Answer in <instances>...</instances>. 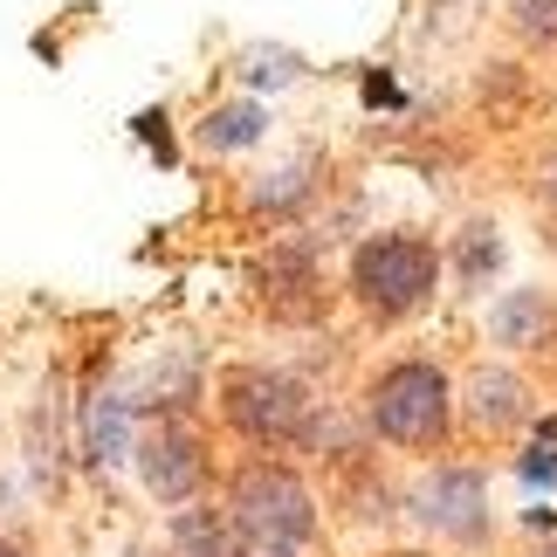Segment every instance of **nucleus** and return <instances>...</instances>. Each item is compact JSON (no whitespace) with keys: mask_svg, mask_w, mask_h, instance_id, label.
<instances>
[{"mask_svg":"<svg viewBox=\"0 0 557 557\" xmlns=\"http://www.w3.org/2000/svg\"><path fill=\"white\" fill-rule=\"evenodd\" d=\"M221 420L248 447H310V455H351V420L345 406H324L296 372L275 366H234L221 379Z\"/></svg>","mask_w":557,"mask_h":557,"instance_id":"f257e3e1","label":"nucleus"},{"mask_svg":"<svg viewBox=\"0 0 557 557\" xmlns=\"http://www.w3.org/2000/svg\"><path fill=\"white\" fill-rule=\"evenodd\" d=\"M227 517L242 530L248 557H304L317 544L310 482L283 461H242L227 475Z\"/></svg>","mask_w":557,"mask_h":557,"instance_id":"f03ea898","label":"nucleus"},{"mask_svg":"<svg viewBox=\"0 0 557 557\" xmlns=\"http://www.w3.org/2000/svg\"><path fill=\"white\" fill-rule=\"evenodd\" d=\"M441 289V248L413 227H393V234H366L351 248V296L358 310L379 317V324H406L434 304Z\"/></svg>","mask_w":557,"mask_h":557,"instance_id":"7ed1b4c3","label":"nucleus"},{"mask_svg":"<svg viewBox=\"0 0 557 557\" xmlns=\"http://www.w3.org/2000/svg\"><path fill=\"white\" fill-rule=\"evenodd\" d=\"M366 426L385 447H406V455L441 447L447 426H455V399H447L441 366H426V358H399V366H385L366 385Z\"/></svg>","mask_w":557,"mask_h":557,"instance_id":"20e7f679","label":"nucleus"},{"mask_svg":"<svg viewBox=\"0 0 557 557\" xmlns=\"http://www.w3.org/2000/svg\"><path fill=\"white\" fill-rule=\"evenodd\" d=\"M132 461H138L145 488H152L159 503H173V509L200 503V488L213 475V447L186 413H152V426H145L138 447H132Z\"/></svg>","mask_w":557,"mask_h":557,"instance_id":"39448f33","label":"nucleus"},{"mask_svg":"<svg viewBox=\"0 0 557 557\" xmlns=\"http://www.w3.org/2000/svg\"><path fill=\"white\" fill-rule=\"evenodd\" d=\"M406 503H413L420 530H434V537H447V544H482L488 537V475L468 468V461L426 468Z\"/></svg>","mask_w":557,"mask_h":557,"instance_id":"423d86ee","label":"nucleus"},{"mask_svg":"<svg viewBox=\"0 0 557 557\" xmlns=\"http://www.w3.org/2000/svg\"><path fill=\"white\" fill-rule=\"evenodd\" d=\"M255 283H262V304L283 317V324H317L324 317V275H317V248L310 242H283L255 262Z\"/></svg>","mask_w":557,"mask_h":557,"instance_id":"0eeeda50","label":"nucleus"},{"mask_svg":"<svg viewBox=\"0 0 557 557\" xmlns=\"http://www.w3.org/2000/svg\"><path fill=\"white\" fill-rule=\"evenodd\" d=\"M138 393L132 385H103V393L83 399V447H90L97 468H124L138 447Z\"/></svg>","mask_w":557,"mask_h":557,"instance_id":"6e6552de","label":"nucleus"},{"mask_svg":"<svg viewBox=\"0 0 557 557\" xmlns=\"http://www.w3.org/2000/svg\"><path fill=\"white\" fill-rule=\"evenodd\" d=\"M488 331H496V345H503V351L550 345V331H557V304H550V289H509V296H496V317H488Z\"/></svg>","mask_w":557,"mask_h":557,"instance_id":"1a4fd4ad","label":"nucleus"},{"mask_svg":"<svg viewBox=\"0 0 557 557\" xmlns=\"http://www.w3.org/2000/svg\"><path fill=\"white\" fill-rule=\"evenodd\" d=\"M468 420L488 426V434H509V426L530 420V385L517 372L503 366H482L475 379H468Z\"/></svg>","mask_w":557,"mask_h":557,"instance_id":"9d476101","label":"nucleus"},{"mask_svg":"<svg viewBox=\"0 0 557 557\" xmlns=\"http://www.w3.org/2000/svg\"><path fill=\"white\" fill-rule=\"evenodd\" d=\"M165 537H173V557H248L234 517H227V509H213V503L173 509V530H165Z\"/></svg>","mask_w":557,"mask_h":557,"instance_id":"9b49d317","label":"nucleus"},{"mask_svg":"<svg viewBox=\"0 0 557 557\" xmlns=\"http://www.w3.org/2000/svg\"><path fill=\"white\" fill-rule=\"evenodd\" d=\"M310 200H317V159H289V165H275L269 180L248 186V207L262 213V221H283V213L310 207Z\"/></svg>","mask_w":557,"mask_h":557,"instance_id":"f8f14e48","label":"nucleus"},{"mask_svg":"<svg viewBox=\"0 0 557 557\" xmlns=\"http://www.w3.org/2000/svg\"><path fill=\"white\" fill-rule=\"evenodd\" d=\"M262 132H269V111L255 97H242V103H221V111H207L200 117V152H248V145H262Z\"/></svg>","mask_w":557,"mask_h":557,"instance_id":"ddd939ff","label":"nucleus"},{"mask_svg":"<svg viewBox=\"0 0 557 557\" xmlns=\"http://www.w3.org/2000/svg\"><path fill=\"white\" fill-rule=\"evenodd\" d=\"M455 269H461V283H468V289H475V283H488V275L503 269V242H496V221H468V227H461Z\"/></svg>","mask_w":557,"mask_h":557,"instance_id":"4468645a","label":"nucleus"},{"mask_svg":"<svg viewBox=\"0 0 557 557\" xmlns=\"http://www.w3.org/2000/svg\"><path fill=\"white\" fill-rule=\"evenodd\" d=\"M234 76H242L248 90H283V83L304 76V62H296L289 49H248L242 62H234Z\"/></svg>","mask_w":557,"mask_h":557,"instance_id":"2eb2a0df","label":"nucleus"},{"mask_svg":"<svg viewBox=\"0 0 557 557\" xmlns=\"http://www.w3.org/2000/svg\"><path fill=\"white\" fill-rule=\"evenodd\" d=\"M509 35L530 49H557V0H509Z\"/></svg>","mask_w":557,"mask_h":557,"instance_id":"dca6fc26","label":"nucleus"},{"mask_svg":"<svg viewBox=\"0 0 557 557\" xmlns=\"http://www.w3.org/2000/svg\"><path fill=\"white\" fill-rule=\"evenodd\" d=\"M517 475H523V482H537V488H557V447H523Z\"/></svg>","mask_w":557,"mask_h":557,"instance_id":"f3484780","label":"nucleus"},{"mask_svg":"<svg viewBox=\"0 0 557 557\" xmlns=\"http://www.w3.org/2000/svg\"><path fill=\"white\" fill-rule=\"evenodd\" d=\"M544 200H550V207H557V152H550V159H544Z\"/></svg>","mask_w":557,"mask_h":557,"instance_id":"a211bd4d","label":"nucleus"},{"mask_svg":"<svg viewBox=\"0 0 557 557\" xmlns=\"http://www.w3.org/2000/svg\"><path fill=\"white\" fill-rule=\"evenodd\" d=\"M0 557H21V550H14V544H8V537H0Z\"/></svg>","mask_w":557,"mask_h":557,"instance_id":"6ab92c4d","label":"nucleus"},{"mask_svg":"<svg viewBox=\"0 0 557 557\" xmlns=\"http://www.w3.org/2000/svg\"><path fill=\"white\" fill-rule=\"evenodd\" d=\"M544 557H557V537H544Z\"/></svg>","mask_w":557,"mask_h":557,"instance_id":"aec40b11","label":"nucleus"},{"mask_svg":"<svg viewBox=\"0 0 557 557\" xmlns=\"http://www.w3.org/2000/svg\"><path fill=\"white\" fill-rule=\"evenodd\" d=\"M393 557H426V550H393Z\"/></svg>","mask_w":557,"mask_h":557,"instance_id":"412c9836","label":"nucleus"},{"mask_svg":"<svg viewBox=\"0 0 557 557\" xmlns=\"http://www.w3.org/2000/svg\"><path fill=\"white\" fill-rule=\"evenodd\" d=\"M124 557H145V550H124Z\"/></svg>","mask_w":557,"mask_h":557,"instance_id":"4be33fe9","label":"nucleus"}]
</instances>
